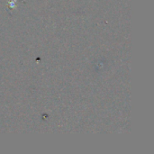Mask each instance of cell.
<instances>
[{"mask_svg": "<svg viewBox=\"0 0 154 154\" xmlns=\"http://www.w3.org/2000/svg\"><path fill=\"white\" fill-rule=\"evenodd\" d=\"M14 3H15V1L14 0V1H11V2H9V6L10 7H14Z\"/></svg>", "mask_w": 154, "mask_h": 154, "instance_id": "6da1fadb", "label": "cell"}]
</instances>
